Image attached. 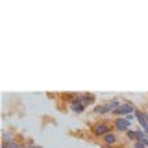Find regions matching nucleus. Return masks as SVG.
<instances>
[{
	"instance_id": "13",
	"label": "nucleus",
	"mask_w": 148,
	"mask_h": 148,
	"mask_svg": "<svg viewBox=\"0 0 148 148\" xmlns=\"http://www.w3.org/2000/svg\"><path fill=\"white\" fill-rule=\"evenodd\" d=\"M0 148H9V145H8V143H2V145H0Z\"/></svg>"
},
{
	"instance_id": "2",
	"label": "nucleus",
	"mask_w": 148,
	"mask_h": 148,
	"mask_svg": "<svg viewBox=\"0 0 148 148\" xmlns=\"http://www.w3.org/2000/svg\"><path fill=\"white\" fill-rule=\"evenodd\" d=\"M109 132H115L113 130V122H109V120H96L95 124H91V135L95 139H102L104 135H108Z\"/></svg>"
},
{
	"instance_id": "10",
	"label": "nucleus",
	"mask_w": 148,
	"mask_h": 148,
	"mask_svg": "<svg viewBox=\"0 0 148 148\" xmlns=\"http://www.w3.org/2000/svg\"><path fill=\"white\" fill-rule=\"evenodd\" d=\"M17 135H13L11 132H8V130H4L2 132V143H11V141H15Z\"/></svg>"
},
{
	"instance_id": "7",
	"label": "nucleus",
	"mask_w": 148,
	"mask_h": 148,
	"mask_svg": "<svg viewBox=\"0 0 148 148\" xmlns=\"http://www.w3.org/2000/svg\"><path fill=\"white\" fill-rule=\"evenodd\" d=\"M85 109H87V108L83 106V102H82V98H80V95H78L76 98H74L71 104H69V111H72L74 115H80V113H83Z\"/></svg>"
},
{
	"instance_id": "14",
	"label": "nucleus",
	"mask_w": 148,
	"mask_h": 148,
	"mask_svg": "<svg viewBox=\"0 0 148 148\" xmlns=\"http://www.w3.org/2000/svg\"><path fill=\"white\" fill-rule=\"evenodd\" d=\"M37 148H43V146H37Z\"/></svg>"
},
{
	"instance_id": "9",
	"label": "nucleus",
	"mask_w": 148,
	"mask_h": 148,
	"mask_svg": "<svg viewBox=\"0 0 148 148\" xmlns=\"http://www.w3.org/2000/svg\"><path fill=\"white\" fill-rule=\"evenodd\" d=\"M124 137H126V141H130V143H135L137 141V130H128L126 133H124Z\"/></svg>"
},
{
	"instance_id": "5",
	"label": "nucleus",
	"mask_w": 148,
	"mask_h": 148,
	"mask_svg": "<svg viewBox=\"0 0 148 148\" xmlns=\"http://www.w3.org/2000/svg\"><path fill=\"white\" fill-rule=\"evenodd\" d=\"M135 119H137V122H139V128L145 130V133L148 135V111L137 108V111H135Z\"/></svg>"
},
{
	"instance_id": "1",
	"label": "nucleus",
	"mask_w": 148,
	"mask_h": 148,
	"mask_svg": "<svg viewBox=\"0 0 148 148\" xmlns=\"http://www.w3.org/2000/svg\"><path fill=\"white\" fill-rule=\"evenodd\" d=\"M120 106H122V98L117 96V98H111L108 102H104V104H96L95 108H92V113L100 115V117H104V115H113Z\"/></svg>"
},
{
	"instance_id": "6",
	"label": "nucleus",
	"mask_w": 148,
	"mask_h": 148,
	"mask_svg": "<svg viewBox=\"0 0 148 148\" xmlns=\"http://www.w3.org/2000/svg\"><path fill=\"white\" fill-rule=\"evenodd\" d=\"M100 143H102V146H117L119 145V133L117 132H109L108 135H104L100 139Z\"/></svg>"
},
{
	"instance_id": "12",
	"label": "nucleus",
	"mask_w": 148,
	"mask_h": 148,
	"mask_svg": "<svg viewBox=\"0 0 148 148\" xmlns=\"http://www.w3.org/2000/svg\"><path fill=\"white\" fill-rule=\"evenodd\" d=\"M130 148H145V146H143L139 141H135V143H132V146H130Z\"/></svg>"
},
{
	"instance_id": "3",
	"label": "nucleus",
	"mask_w": 148,
	"mask_h": 148,
	"mask_svg": "<svg viewBox=\"0 0 148 148\" xmlns=\"http://www.w3.org/2000/svg\"><path fill=\"white\" fill-rule=\"evenodd\" d=\"M137 111V106L133 104V102H130V100H122V106L115 111V117H128V115H133Z\"/></svg>"
},
{
	"instance_id": "11",
	"label": "nucleus",
	"mask_w": 148,
	"mask_h": 148,
	"mask_svg": "<svg viewBox=\"0 0 148 148\" xmlns=\"http://www.w3.org/2000/svg\"><path fill=\"white\" fill-rule=\"evenodd\" d=\"M126 120H128L130 124H133V120H137V119H135V113H133V115H128V117H126Z\"/></svg>"
},
{
	"instance_id": "4",
	"label": "nucleus",
	"mask_w": 148,
	"mask_h": 148,
	"mask_svg": "<svg viewBox=\"0 0 148 148\" xmlns=\"http://www.w3.org/2000/svg\"><path fill=\"white\" fill-rule=\"evenodd\" d=\"M111 122H113V130L117 133H126L128 130H132V124L126 120V117H117V119L111 120Z\"/></svg>"
},
{
	"instance_id": "8",
	"label": "nucleus",
	"mask_w": 148,
	"mask_h": 148,
	"mask_svg": "<svg viewBox=\"0 0 148 148\" xmlns=\"http://www.w3.org/2000/svg\"><path fill=\"white\" fill-rule=\"evenodd\" d=\"M80 98L85 108H95L96 106V95L95 92H80Z\"/></svg>"
}]
</instances>
